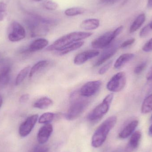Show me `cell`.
Masks as SVG:
<instances>
[{"label":"cell","instance_id":"31","mask_svg":"<svg viewBox=\"0 0 152 152\" xmlns=\"http://www.w3.org/2000/svg\"><path fill=\"white\" fill-rule=\"evenodd\" d=\"M152 29L150 28L149 24L145 26L142 28V30L140 31V37L142 38L146 37L148 35L151 33Z\"/></svg>","mask_w":152,"mask_h":152},{"label":"cell","instance_id":"42","mask_svg":"<svg viewBox=\"0 0 152 152\" xmlns=\"http://www.w3.org/2000/svg\"><path fill=\"white\" fill-rule=\"evenodd\" d=\"M149 24V26H150V28H151V29L152 30V21L150 23V24Z\"/></svg>","mask_w":152,"mask_h":152},{"label":"cell","instance_id":"43","mask_svg":"<svg viewBox=\"0 0 152 152\" xmlns=\"http://www.w3.org/2000/svg\"><path fill=\"white\" fill-rule=\"evenodd\" d=\"M33 1H35L40 2L42 1H44V0H33Z\"/></svg>","mask_w":152,"mask_h":152},{"label":"cell","instance_id":"12","mask_svg":"<svg viewBox=\"0 0 152 152\" xmlns=\"http://www.w3.org/2000/svg\"><path fill=\"white\" fill-rule=\"evenodd\" d=\"M100 52L96 50H89L85 51L78 54L74 60V62L76 65H81L86 63L88 61L97 57Z\"/></svg>","mask_w":152,"mask_h":152},{"label":"cell","instance_id":"33","mask_svg":"<svg viewBox=\"0 0 152 152\" xmlns=\"http://www.w3.org/2000/svg\"><path fill=\"white\" fill-rule=\"evenodd\" d=\"M142 50L145 52L152 51V38L144 45Z\"/></svg>","mask_w":152,"mask_h":152},{"label":"cell","instance_id":"28","mask_svg":"<svg viewBox=\"0 0 152 152\" xmlns=\"http://www.w3.org/2000/svg\"><path fill=\"white\" fill-rule=\"evenodd\" d=\"M43 4L44 8L49 10H55L58 7V4L53 0H45Z\"/></svg>","mask_w":152,"mask_h":152},{"label":"cell","instance_id":"21","mask_svg":"<svg viewBox=\"0 0 152 152\" xmlns=\"http://www.w3.org/2000/svg\"><path fill=\"white\" fill-rule=\"evenodd\" d=\"M145 19L146 17L144 13H142L137 16L130 26L129 33H134L139 29L144 23Z\"/></svg>","mask_w":152,"mask_h":152},{"label":"cell","instance_id":"1","mask_svg":"<svg viewBox=\"0 0 152 152\" xmlns=\"http://www.w3.org/2000/svg\"><path fill=\"white\" fill-rule=\"evenodd\" d=\"M87 98L82 96L78 91H75L70 95L69 107L66 115V119L75 120L84 112L90 102Z\"/></svg>","mask_w":152,"mask_h":152},{"label":"cell","instance_id":"22","mask_svg":"<svg viewBox=\"0 0 152 152\" xmlns=\"http://www.w3.org/2000/svg\"><path fill=\"white\" fill-rule=\"evenodd\" d=\"M84 44V42L82 41L77 42L75 43L70 45L69 46L63 48L60 50L58 51V54L60 55H64L68 54L72 51L76 50L82 47Z\"/></svg>","mask_w":152,"mask_h":152},{"label":"cell","instance_id":"41","mask_svg":"<svg viewBox=\"0 0 152 152\" xmlns=\"http://www.w3.org/2000/svg\"><path fill=\"white\" fill-rule=\"evenodd\" d=\"M3 104V98L0 95V109H1V107L2 105Z\"/></svg>","mask_w":152,"mask_h":152},{"label":"cell","instance_id":"23","mask_svg":"<svg viewBox=\"0 0 152 152\" xmlns=\"http://www.w3.org/2000/svg\"><path fill=\"white\" fill-rule=\"evenodd\" d=\"M11 68L9 66H4L0 70V83L6 85L10 80Z\"/></svg>","mask_w":152,"mask_h":152},{"label":"cell","instance_id":"14","mask_svg":"<svg viewBox=\"0 0 152 152\" xmlns=\"http://www.w3.org/2000/svg\"><path fill=\"white\" fill-rule=\"evenodd\" d=\"M138 125L137 120H134L126 125L119 134L118 137L121 139H126L134 133Z\"/></svg>","mask_w":152,"mask_h":152},{"label":"cell","instance_id":"36","mask_svg":"<svg viewBox=\"0 0 152 152\" xmlns=\"http://www.w3.org/2000/svg\"><path fill=\"white\" fill-rule=\"evenodd\" d=\"M118 0H102V2L103 3L107 4H113Z\"/></svg>","mask_w":152,"mask_h":152},{"label":"cell","instance_id":"2","mask_svg":"<svg viewBox=\"0 0 152 152\" xmlns=\"http://www.w3.org/2000/svg\"><path fill=\"white\" fill-rule=\"evenodd\" d=\"M117 121L116 116H111L100 125L92 137L91 144L93 147L99 148L104 143L109 133L114 127Z\"/></svg>","mask_w":152,"mask_h":152},{"label":"cell","instance_id":"29","mask_svg":"<svg viewBox=\"0 0 152 152\" xmlns=\"http://www.w3.org/2000/svg\"><path fill=\"white\" fill-rule=\"evenodd\" d=\"M7 5L3 1L0 2V21H3L7 15Z\"/></svg>","mask_w":152,"mask_h":152},{"label":"cell","instance_id":"44","mask_svg":"<svg viewBox=\"0 0 152 152\" xmlns=\"http://www.w3.org/2000/svg\"><path fill=\"white\" fill-rule=\"evenodd\" d=\"M151 121L152 122V115L151 117Z\"/></svg>","mask_w":152,"mask_h":152},{"label":"cell","instance_id":"40","mask_svg":"<svg viewBox=\"0 0 152 152\" xmlns=\"http://www.w3.org/2000/svg\"><path fill=\"white\" fill-rule=\"evenodd\" d=\"M149 134L150 135L152 136V125L149 128Z\"/></svg>","mask_w":152,"mask_h":152},{"label":"cell","instance_id":"10","mask_svg":"<svg viewBox=\"0 0 152 152\" xmlns=\"http://www.w3.org/2000/svg\"><path fill=\"white\" fill-rule=\"evenodd\" d=\"M38 114L31 115L20 125L19 133L21 137H26L30 134L38 120Z\"/></svg>","mask_w":152,"mask_h":152},{"label":"cell","instance_id":"13","mask_svg":"<svg viewBox=\"0 0 152 152\" xmlns=\"http://www.w3.org/2000/svg\"><path fill=\"white\" fill-rule=\"evenodd\" d=\"M53 132V126L50 123L45 124L38 131L37 139L40 144H44L48 142Z\"/></svg>","mask_w":152,"mask_h":152},{"label":"cell","instance_id":"26","mask_svg":"<svg viewBox=\"0 0 152 152\" xmlns=\"http://www.w3.org/2000/svg\"><path fill=\"white\" fill-rule=\"evenodd\" d=\"M30 69V66H27L20 70L16 78L15 84L16 86H18L23 82L28 74H29Z\"/></svg>","mask_w":152,"mask_h":152},{"label":"cell","instance_id":"8","mask_svg":"<svg viewBox=\"0 0 152 152\" xmlns=\"http://www.w3.org/2000/svg\"><path fill=\"white\" fill-rule=\"evenodd\" d=\"M102 85V82L100 80L89 81L84 84L79 92L82 96L88 98L97 93Z\"/></svg>","mask_w":152,"mask_h":152},{"label":"cell","instance_id":"37","mask_svg":"<svg viewBox=\"0 0 152 152\" xmlns=\"http://www.w3.org/2000/svg\"><path fill=\"white\" fill-rule=\"evenodd\" d=\"M146 78L149 81H152V67L147 74Z\"/></svg>","mask_w":152,"mask_h":152},{"label":"cell","instance_id":"3","mask_svg":"<svg viewBox=\"0 0 152 152\" xmlns=\"http://www.w3.org/2000/svg\"><path fill=\"white\" fill-rule=\"evenodd\" d=\"M93 35L90 32H74L61 37L47 47L48 51H59L70 45L86 39Z\"/></svg>","mask_w":152,"mask_h":152},{"label":"cell","instance_id":"7","mask_svg":"<svg viewBox=\"0 0 152 152\" xmlns=\"http://www.w3.org/2000/svg\"><path fill=\"white\" fill-rule=\"evenodd\" d=\"M126 81V76L125 72H119L113 76L107 83L106 88L111 92H120L125 87Z\"/></svg>","mask_w":152,"mask_h":152},{"label":"cell","instance_id":"38","mask_svg":"<svg viewBox=\"0 0 152 152\" xmlns=\"http://www.w3.org/2000/svg\"><path fill=\"white\" fill-rule=\"evenodd\" d=\"M48 148H37L35 150L34 152H47L48 151Z\"/></svg>","mask_w":152,"mask_h":152},{"label":"cell","instance_id":"15","mask_svg":"<svg viewBox=\"0 0 152 152\" xmlns=\"http://www.w3.org/2000/svg\"><path fill=\"white\" fill-rule=\"evenodd\" d=\"M141 137L142 133L140 131H137L133 133L128 144L127 151L132 152L137 149L141 141Z\"/></svg>","mask_w":152,"mask_h":152},{"label":"cell","instance_id":"24","mask_svg":"<svg viewBox=\"0 0 152 152\" xmlns=\"http://www.w3.org/2000/svg\"><path fill=\"white\" fill-rule=\"evenodd\" d=\"M152 111V94L147 96L143 102L141 112L143 114L149 113Z\"/></svg>","mask_w":152,"mask_h":152},{"label":"cell","instance_id":"4","mask_svg":"<svg viewBox=\"0 0 152 152\" xmlns=\"http://www.w3.org/2000/svg\"><path fill=\"white\" fill-rule=\"evenodd\" d=\"M26 23L33 37L46 34L50 30V26L52 24V22L34 16L28 17Z\"/></svg>","mask_w":152,"mask_h":152},{"label":"cell","instance_id":"17","mask_svg":"<svg viewBox=\"0 0 152 152\" xmlns=\"http://www.w3.org/2000/svg\"><path fill=\"white\" fill-rule=\"evenodd\" d=\"M100 20L97 19H88L83 20L80 25V28L83 30H95L99 27L100 26Z\"/></svg>","mask_w":152,"mask_h":152},{"label":"cell","instance_id":"19","mask_svg":"<svg viewBox=\"0 0 152 152\" xmlns=\"http://www.w3.org/2000/svg\"><path fill=\"white\" fill-rule=\"evenodd\" d=\"M53 101L49 97H41L38 100H37L33 104L34 108L40 110H44L49 108L50 106L53 104Z\"/></svg>","mask_w":152,"mask_h":152},{"label":"cell","instance_id":"30","mask_svg":"<svg viewBox=\"0 0 152 152\" xmlns=\"http://www.w3.org/2000/svg\"><path fill=\"white\" fill-rule=\"evenodd\" d=\"M146 66H147V62L146 61L142 62L135 68L134 73L136 75H139L144 70Z\"/></svg>","mask_w":152,"mask_h":152},{"label":"cell","instance_id":"11","mask_svg":"<svg viewBox=\"0 0 152 152\" xmlns=\"http://www.w3.org/2000/svg\"><path fill=\"white\" fill-rule=\"evenodd\" d=\"M118 42H116L105 48L101 56L95 62L94 66H99L112 58L118 51L120 46Z\"/></svg>","mask_w":152,"mask_h":152},{"label":"cell","instance_id":"25","mask_svg":"<svg viewBox=\"0 0 152 152\" xmlns=\"http://www.w3.org/2000/svg\"><path fill=\"white\" fill-rule=\"evenodd\" d=\"M86 11V9L82 7H72L66 10L65 14L66 16L68 17H74L83 14Z\"/></svg>","mask_w":152,"mask_h":152},{"label":"cell","instance_id":"20","mask_svg":"<svg viewBox=\"0 0 152 152\" xmlns=\"http://www.w3.org/2000/svg\"><path fill=\"white\" fill-rule=\"evenodd\" d=\"M50 61L48 60H42L37 62L30 69L29 74V77H32L37 72L47 67L50 65Z\"/></svg>","mask_w":152,"mask_h":152},{"label":"cell","instance_id":"45","mask_svg":"<svg viewBox=\"0 0 152 152\" xmlns=\"http://www.w3.org/2000/svg\"><path fill=\"white\" fill-rule=\"evenodd\" d=\"M0 57H1V53H0Z\"/></svg>","mask_w":152,"mask_h":152},{"label":"cell","instance_id":"35","mask_svg":"<svg viewBox=\"0 0 152 152\" xmlns=\"http://www.w3.org/2000/svg\"><path fill=\"white\" fill-rule=\"evenodd\" d=\"M29 98H30V95L28 94L23 95L20 98V103H24L26 102L29 100Z\"/></svg>","mask_w":152,"mask_h":152},{"label":"cell","instance_id":"18","mask_svg":"<svg viewBox=\"0 0 152 152\" xmlns=\"http://www.w3.org/2000/svg\"><path fill=\"white\" fill-rule=\"evenodd\" d=\"M134 57L133 53H124L121 55L114 63V67L116 69H119L123 67L125 64L131 61Z\"/></svg>","mask_w":152,"mask_h":152},{"label":"cell","instance_id":"5","mask_svg":"<svg viewBox=\"0 0 152 152\" xmlns=\"http://www.w3.org/2000/svg\"><path fill=\"white\" fill-rule=\"evenodd\" d=\"M113 96L114 95L113 94L106 96L102 102L88 113L87 117L88 120L92 122L97 121L105 115L110 110Z\"/></svg>","mask_w":152,"mask_h":152},{"label":"cell","instance_id":"34","mask_svg":"<svg viewBox=\"0 0 152 152\" xmlns=\"http://www.w3.org/2000/svg\"><path fill=\"white\" fill-rule=\"evenodd\" d=\"M135 41V39L134 38L129 39V40H126V41H125L122 43H121L120 45V47L121 48H126V47H128L129 45H132L134 43Z\"/></svg>","mask_w":152,"mask_h":152},{"label":"cell","instance_id":"39","mask_svg":"<svg viewBox=\"0 0 152 152\" xmlns=\"http://www.w3.org/2000/svg\"><path fill=\"white\" fill-rule=\"evenodd\" d=\"M147 6L149 8H152V0H148Z\"/></svg>","mask_w":152,"mask_h":152},{"label":"cell","instance_id":"9","mask_svg":"<svg viewBox=\"0 0 152 152\" xmlns=\"http://www.w3.org/2000/svg\"><path fill=\"white\" fill-rule=\"evenodd\" d=\"M26 35V30L22 25L17 21L12 22L8 34L9 40L12 42H19L24 39Z\"/></svg>","mask_w":152,"mask_h":152},{"label":"cell","instance_id":"6","mask_svg":"<svg viewBox=\"0 0 152 152\" xmlns=\"http://www.w3.org/2000/svg\"><path fill=\"white\" fill-rule=\"evenodd\" d=\"M123 29V26H121L114 31L106 32L94 40L91 43V46L94 49H105L111 44L113 41L122 32Z\"/></svg>","mask_w":152,"mask_h":152},{"label":"cell","instance_id":"16","mask_svg":"<svg viewBox=\"0 0 152 152\" xmlns=\"http://www.w3.org/2000/svg\"><path fill=\"white\" fill-rule=\"evenodd\" d=\"M49 44L48 40L45 38H38L33 41L29 45L28 51L30 52H34L42 50Z\"/></svg>","mask_w":152,"mask_h":152},{"label":"cell","instance_id":"32","mask_svg":"<svg viewBox=\"0 0 152 152\" xmlns=\"http://www.w3.org/2000/svg\"><path fill=\"white\" fill-rule=\"evenodd\" d=\"M112 61H110L108 62L107 64L102 67L98 71V74L100 75H104L106 72L109 70V69L110 67L112 65Z\"/></svg>","mask_w":152,"mask_h":152},{"label":"cell","instance_id":"27","mask_svg":"<svg viewBox=\"0 0 152 152\" xmlns=\"http://www.w3.org/2000/svg\"><path fill=\"white\" fill-rule=\"evenodd\" d=\"M55 114L53 113L47 112L42 114L38 118V122L40 124H48L53 120Z\"/></svg>","mask_w":152,"mask_h":152}]
</instances>
